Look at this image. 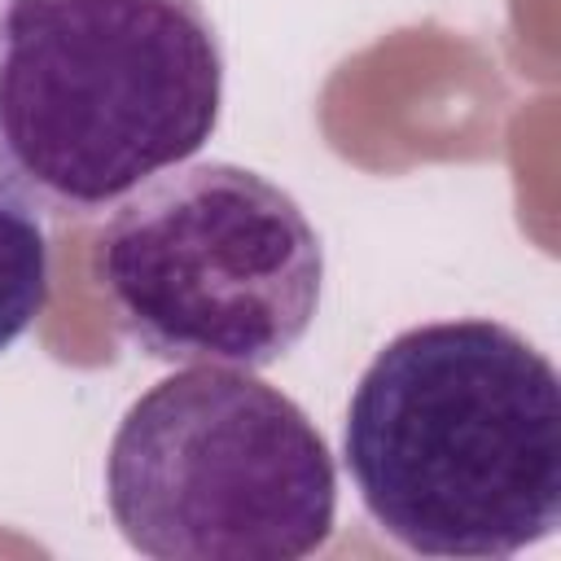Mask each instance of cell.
Instances as JSON below:
<instances>
[{
    "label": "cell",
    "mask_w": 561,
    "mask_h": 561,
    "mask_svg": "<svg viewBox=\"0 0 561 561\" xmlns=\"http://www.w3.org/2000/svg\"><path fill=\"white\" fill-rule=\"evenodd\" d=\"M105 504L153 561H302L333 535L337 469L285 390L250 368L197 364L123 412Z\"/></svg>",
    "instance_id": "277c9868"
},
{
    "label": "cell",
    "mask_w": 561,
    "mask_h": 561,
    "mask_svg": "<svg viewBox=\"0 0 561 561\" xmlns=\"http://www.w3.org/2000/svg\"><path fill=\"white\" fill-rule=\"evenodd\" d=\"M48 307V237L35 215L0 197V355Z\"/></svg>",
    "instance_id": "5b68a950"
},
{
    "label": "cell",
    "mask_w": 561,
    "mask_h": 561,
    "mask_svg": "<svg viewBox=\"0 0 561 561\" xmlns=\"http://www.w3.org/2000/svg\"><path fill=\"white\" fill-rule=\"evenodd\" d=\"M342 460L403 552L504 561L561 526L557 368L486 316L403 329L346 403Z\"/></svg>",
    "instance_id": "6da1fadb"
},
{
    "label": "cell",
    "mask_w": 561,
    "mask_h": 561,
    "mask_svg": "<svg viewBox=\"0 0 561 561\" xmlns=\"http://www.w3.org/2000/svg\"><path fill=\"white\" fill-rule=\"evenodd\" d=\"M92 276L149 359L267 368L320 311L324 245L267 175L215 158L175 162L110 210Z\"/></svg>",
    "instance_id": "3957f363"
},
{
    "label": "cell",
    "mask_w": 561,
    "mask_h": 561,
    "mask_svg": "<svg viewBox=\"0 0 561 561\" xmlns=\"http://www.w3.org/2000/svg\"><path fill=\"white\" fill-rule=\"evenodd\" d=\"M206 0H0V197L48 224L114 210L219 127Z\"/></svg>",
    "instance_id": "7a4b0ae2"
}]
</instances>
